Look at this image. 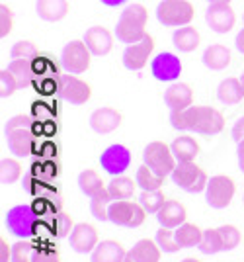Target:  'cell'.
Masks as SVG:
<instances>
[{
	"label": "cell",
	"mask_w": 244,
	"mask_h": 262,
	"mask_svg": "<svg viewBox=\"0 0 244 262\" xmlns=\"http://www.w3.org/2000/svg\"><path fill=\"white\" fill-rule=\"evenodd\" d=\"M59 94L70 106H82L92 98V86L77 75H65L59 80Z\"/></svg>",
	"instance_id": "obj_12"
},
{
	"label": "cell",
	"mask_w": 244,
	"mask_h": 262,
	"mask_svg": "<svg viewBox=\"0 0 244 262\" xmlns=\"http://www.w3.org/2000/svg\"><path fill=\"white\" fill-rule=\"evenodd\" d=\"M207 2L211 4V2H233V0H207Z\"/></svg>",
	"instance_id": "obj_51"
},
{
	"label": "cell",
	"mask_w": 244,
	"mask_h": 262,
	"mask_svg": "<svg viewBox=\"0 0 244 262\" xmlns=\"http://www.w3.org/2000/svg\"><path fill=\"white\" fill-rule=\"evenodd\" d=\"M186 217H188V209L178 200H166V204L156 213L158 225L160 227H168V229L180 227L182 223H186Z\"/></svg>",
	"instance_id": "obj_20"
},
{
	"label": "cell",
	"mask_w": 244,
	"mask_h": 262,
	"mask_svg": "<svg viewBox=\"0 0 244 262\" xmlns=\"http://www.w3.org/2000/svg\"><path fill=\"white\" fill-rule=\"evenodd\" d=\"M125 254L127 251L119 241L106 239L98 243V247L90 252V262H123Z\"/></svg>",
	"instance_id": "obj_23"
},
{
	"label": "cell",
	"mask_w": 244,
	"mask_h": 262,
	"mask_svg": "<svg viewBox=\"0 0 244 262\" xmlns=\"http://www.w3.org/2000/svg\"><path fill=\"white\" fill-rule=\"evenodd\" d=\"M8 71L18 78L20 88L28 86L35 78V59H12L8 63Z\"/></svg>",
	"instance_id": "obj_29"
},
{
	"label": "cell",
	"mask_w": 244,
	"mask_h": 262,
	"mask_svg": "<svg viewBox=\"0 0 244 262\" xmlns=\"http://www.w3.org/2000/svg\"><path fill=\"white\" fill-rule=\"evenodd\" d=\"M22 176V164L18 159H2L0 161V180L4 186L18 182Z\"/></svg>",
	"instance_id": "obj_35"
},
{
	"label": "cell",
	"mask_w": 244,
	"mask_h": 262,
	"mask_svg": "<svg viewBox=\"0 0 244 262\" xmlns=\"http://www.w3.org/2000/svg\"><path fill=\"white\" fill-rule=\"evenodd\" d=\"M100 2L108 8H117V6H123L127 0H100Z\"/></svg>",
	"instance_id": "obj_49"
},
{
	"label": "cell",
	"mask_w": 244,
	"mask_h": 262,
	"mask_svg": "<svg viewBox=\"0 0 244 262\" xmlns=\"http://www.w3.org/2000/svg\"><path fill=\"white\" fill-rule=\"evenodd\" d=\"M32 262H61V256L53 249H37Z\"/></svg>",
	"instance_id": "obj_44"
},
{
	"label": "cell",
	"mask_w": 244,
	"mask_h": 262,
	"mask_svg": "<svg viewBox=\"0 0 244 262\" xmlns=\"http://www.w3.org/2000/svg\"><path fill=\"white\" fill-rule=\"evenodd\" d=\"M160 254H162V249L158 247L156 241L141 239L127 251L123 262H160Z\"/></svg>",
	"instance_id": "obj_21"
},
{
	"label": "cell",
	"mask_w": 244,
	"mask_h": 262,
	"mask_svg": "<svg viewBox=\"0 0 244 262\" xmlns=\"http://www.w3.org/2000/svg\"><path fill=\"white\" fill-rule=\"evenodd\" d=\"M131 151L121 145V143H113L108 149H104L100 155V166L111 176H121L125 170L131 166Z\"/></svg>",
	"instance_id": "obj_11"
},
{
	"label": "cell",
	"mask_w": 244,
	"mask_h": 262,
	"mask_svg": "<svg viewBox=\"0 0 244 262\" xmlns=\"http://www.w3.org/2000/svg\"><path fill=\"white\" fill-rule=\"evenodd\" d=\"M135 188H137V180L125 174L113 176L111 182L108 184V190L113 200H131L135 196Z\"/></svg>",
	"instance_id": "obj_30"
},
{
	"label": "cell",
	"mask_w": 244,
	"mask_h": 262,
	"mask_svg": "<svg viewBox=\"0 0 244 262\" xmlns=\"http://www.w3.org/2000/svg\"><path fill=\"white\" fill-rule=\"evenodd\" d=\"M35 12L43 22H61L70 12V2L68 0H37Z\"/></svg>",
	"instance_id": "obj_22"
},
{
	"label": "cell",
	"mask_w": 244,
	"mask_h": 262,
	"mask_svg": "<svg viewBox=\"0 0 244 262\" xmlns=\"http://www.w3.org/2000/svg\"><path fill=\"white\" fill-rule=\"evenodd\" d=\"M203 254H217V252L225 251L223 249V241L221 235H219V229H203V237H201V243L198 247Z\"/></svg>",
	"instance_id": "obj_36"
},
{
	"label": "cell",
	"mask_w": 244,
	"mask_h": 262,
	"mask_svg": "<svg viewBox=\"0 0 244 262\" xmlns=\"http://www.w3.org/2000/svg\"><path fill=\"white\" fill-rule=\"evenodd\" d=\"M75 221H72V215H68L67 211H59L55 215V237L57 239H63V237H68L72 229H75Z\"/></svg>",
	"instance_id": "obj_41"
},
{
	"label": "cell",
	"mask_w": 244,
	"mask_h": 262,
	"mask_svg": "<svg viewBox=\"0 0 244 262\" xmlns=\"http://www.w3.org/2000/svg\"><path fill=\"white\" fill-rule=\"evenodd\" d=\"M90 127L100 133V135H106V133H113L115 129H119L123 123V114L119 110L111 108V106H104V108L94 110L90 114Z\"/></svg>",
	"instance_id": "obj_16"
},
{
	"label": "cell",
	"mask_w": 244,
	"mask_h": 262,
	"mask_svg": "<svg viewBox=\"0 0 244 262\" xmlns=\"http://www.w3.org/2000/svg\"><path fill=\"white\" fill-rule=\"evenodd\" d=\"M14 28V16H12V8L6 4H0V37H8Z\"/></svg>",
	"instance_id": "obj_43"
},
{
	"label": "cell",
	"mask_w": 244,
	"mask_h": 262,
	"mask_svg": "<svg viewBox=\"0 0 244 262\" xmlns=\"http://www.w3.org/2000/svg\"><path fill=\"white\" fill-rule=\"evenodd\" d=\"M170 147H172V153H174L178 163H193L196 157L201 153L200 143L191 135H180L170 143Z\"/></svg>",
	"instance_id": "obj_25"
},
{
	"label": "cell",
	"mask_w": 244,
	"mask_h": 262,
	"mask_svg": "<svg viewBox=\"0 0 244 262\" xmlns=\"http://www.w3.org/2000/svg\"><path fill=\"white\" fill-rule=\"evenodd\" d=\"M135 180H137V186H139L141 190H160L162 184H164V176L156 174L155 170L149 168L144 163H143V166L137 168Z\"/></svg>",
	"instance_id": "obj_33"
},
{
	"label": "cell",
	"mask_w": 244,
	"mask_h": 262,
	"mask_svg": "<svg viewBox=\"0 0 244 262\" xmlns=\"http://www.w3.org/2000/svg\"><path fill=\"white\" fill-rule=\"evenodd\" d=\"M151 73L160 82H176L182 75V61L178 55L162 51L151 61Z\"/></svg>",
	"instance_id": "obj_15"
},
{
	"label": "cell",
	"mask_w": 244,
	"mask_h": 262,
	"mask_svg": "<svg viewBox=\"0 0 244 262\" xmlns=\"http://www.w3.org/2000/svg\"><path fill=\"white\" fill-rule=\"evenodd\" d=\"M147 219V211L133 200H113L110 206V221L117 227H141Z\"/></svg>",
	"instance_id": "obj_8"
},
{
	"label": "cell",
	"mask_w": 244,
	"mask_h": 262,
	"mask_svg": "<svg viewBox=\"0 0 244 262\" xmlns=\"http://www.w3.org/2000/svg\"><path fill=\"white\" fill-rule=\"evenodd\" d=\"M242 22H244V16H242Z\"/></svg>",
	"instance_id": "obj_53"
},
{
	"label": "cell",
	"mask_w": 244,
	"mask_h": 262,
	"mask_svg": "<svg viewBox=\"0 0 244 262\" xmlns=\"http://www.w3.org/2000/svg\"><path fill=\"white\" fill-rule=\"evenodd\" d=\"M111 202H113V198H111L110 190L106 186L102 192H98L94 198H90V211H92V215L96 219H100V221H110Z\"/></svg>",
	"instance_id": "obj_32"
},
{
	"label": "cell",
	"mask_w": 244,
	"mask_h": 262,
	"mask_svg": "<svg viewBox=\"0 0 244 262\" xmlns=\"http://www.w3.org/2000/svg\"><path fill=\"white\" fill-rule=\"evenodd\" d=\"M0 262H12V245L6 239H0Z\"/></svg>",
	"instance_id": "obj_46"
},
{
	"label": "cell",
	"mask_w": 244,
	"mask_h": 262,
	"mask_svg": "<svg viewBox=\"0 0 244 262\" xmlns=\"http://www.w3.org/2000/svg\"><path fill=\"white\" fill-rule=\"evenodd\" d=\"M205 22L215 33L231 32L236 24V14H234L231 2H211L205 12Z\"/></svg>",
	"instance_id": "obj_14"
},
{
	"label": "cell",
	"mask_w": 244,
	"mask_h": 262,
	"mask_svg": "<svg viewBox=\"0 0 244 262\" xmlns=\"http://www.w3.org/2000/svg\"><path fill=\"white\" fill-rule=\"evenodd\" d=\"M39 55V49L34 41L30 39H22V41H16L10 49V57L12 59H37Z\"/></svg>",
	"instance_id": "obj_39"
},
{
	"label": "cell",
	"mask_w": 244,
	"mask_h": 262,
	"mask_svg": "<svg viewBox=\"0 0 244 262\" xmlns=\"http://www.w3.org/2000/svg\"><path fill=\"white\" fill-rule=\"evenodd\" d=\"M231 135H233V139L236 143H240L244 139V116L234 121L233 129H231Z\"/></svg>",
	"instance_id": "obj_45"
},
{
	"label": "cell",
	"mask_w": 244,
	"mask_h": 262,
	"mask_svg": "<svg viewBox=\"0 0 244 262\" xmlns=\"http://www.w3.org/2000/svg\"><path fill=\"white\" fill-rule=\"evenodd\" d=\"M78 188H80V192H82L84 196L94 198L98 192H102V190L106 188V184H104L102 176L98 174L96 170L86 168V170H82V172L78 174Z\"/></svg>",
	"instance_id": "obj_31"
},
{
	"label": "cell",
	"mask_w": 244,
	"mask_h": 262,
	"mask_svg": "<svg viewBox=\"0 0 244 262\" xmlns=\"http://www.w3.org/2000/svg\"><path fill=\"white\" fill-rule=\"evenodd\" d=\"M170 123L178 131H193L198 135L211 137L225 129V116L211 106H189L170 112Z\"/></svg>",
	"instance_id": "obj_1"
},
{
	"label": "cell",
	"mask_w": 244,
	"mask_h": 262,
	"mask_svg": "<svg viewBox=\"0 0 244 262\" xmlns=\"http://www.w3.org/2000/svg\"><path fill=\"white\" fill-rule=\"evenodd\" d=\"M231 59H233L231 49L223 43L209 45V47L203 51V57H201L203 65L207 67L209 71H225L227 67L231 65Z\"/></svg>",
	"instance_id": "obj_24"
},
{
	"label": "cell",
	"mask_w": 244,
	"mask_h": 262,
	"mask_svg": "<svg viewBox=\"0 0 244 262\" xmlns=\"http://www.w3.org/2000/svg\"><path fill=\"white\" fill-rule=\"evenodd\" d=\"M139 204L144 208L147 213H158L160 208L166 204V198L162 190H143L141 196H139Z\"/></svg>",
	"instance_id": "obj_34"
},
{
	"label": "cell",
	"mask_w": 244,
	"mask_h": 262,
	"mask_svg": "<svg viewBox=\"0 0 244 262\" xmlns=\"http://www.w3.org/2000/svg\"><path fill=\"white\" fill-rule=\"evenodd\" d=\"M143 163L149 168H153L156 174L166 178L176 168L178 161L170 145H166L164 141H153L143 149Z\"/></svg>",
	"instance_id": "obj_7"
},
{
	"label": "cell",
	"mask_w": 244,
	"mask_h": 262,
	"mask_svg": "<svg viewBox=\"0 0 244 262\" xmlns=\"http://www.w3.org/2000/svg\"><path fill=\"white\" fill-rule=\"evenodd\" d=\"M92 57L94 55L88 49L84 39H72L63 47L61 63H63V69L68 75H82L92 65Z\"/></svg>",
	"instance_id": "obj_9"
},
{
	"label": "cell",
	"mask_w": 244,
	"mask_h": 262,
	"mask_svg": "<svg viewBox=\"0 0 244 262\" xmlns=\"http://www.w3.org/2000/svg\"><path fill=\"white\" fill-rule=\"evenodd\" d=\"M18 88H20L18 78L14 77L8 69H2L0 71V96L2 98H8L12 94H16Z\"/></svg>",
	"instance_id": "obj_42"
},
{
	"label": "cell",
	"mask_w": 244,
	"mask_h": 262,
	"mask_svg": "<svg viewBox=\"0 0 244 262\" xmlns=\"http://www.w3.org/2000/svg\"><path fill=\"white\" fill-rule=\"evenodd\" d=\"M236 192L234 180L227 174H215L209 178V184L205 188V202L213 209H225L231 206Z\"/></svg>",
	"instance_id": "obj_10"
},
{
	"label": "cell",
	"mask_w": 244,
	"mask_h": 262,
	"mask_svg": "<svg viewBox=\"0 0 244 262\" xmlns=\"http://www.w3.org/2000/svg\"><path fill=\"white\" fill-rule=\"evenodd\" d=\"M203 229H200L196 223H182L180 227L174 229V239L180 245V249H191V247H200Z\"/></svg>",
	"instance_id": "obj_28"
},
{
	"label": "cell",
	"mask_w": 244,
	"mask_h": 262,
	"mask_svg": "<svg viewBox=\"0 0 244 262\" xmlns=\"http://www.w3.org/2000/svg\"><path fill=\"white\" fill-rule=\"evenodd\" d=\"M180 262H201V260L193 258V256H188V258H184V260H180Z\"/></svg>",
	"instance_id": "obj_50"
},
{
	"label": "cell",
	"mask_w": 244,
	"mask_h": 262,
	"mask_svg": "<svg viewBox=\"0 0 244 262\" xmlns=\"http://www.w3.org/2000/svg\"><path fill=\"white\" fill-rule=\"evenodd\" d=\"M4 225H6V229L10 231L14 237H18V239H30V237H34L35 233L37 213L28 204L14 206V208H10L6 211Z\"/></svg>",
	"instance_id": "obj_6"
},
{
	"label": "cell",
	"mask_w": 244,
	"mask_h": 262,
	"mask_svg": "<svg viewBox=\"0 0 244 262\" xmlns=\"http://www.w3.org/2000/svg\"><path fill=\"white\" fill-rule=\"evenodd\" d=\"M68 241H70L72 251L86 254V252H92L98 247L100 237H98V229L92 223H77L72 233L68 235Z\"/></svg>",
	"instance_id": "obj_17"
},
{
	"label": "cell",
	"mask_w": 244,
	"mask_h": 262,
	"mask_svg": "<svg viewBox=\"0 0 244 262\" xmlns=\"http://www.w3.org/2000/svg\"><path fill=\"white\" fill-rule=\"evenodd\" d=\"M172 182L182 188L188 194H198V192H205V188L209 184V176L207 172L193 163H178L176 168L172 170Z\"/></svg>",
	"instance_id": "obj_5"
},
{
	"label": "cell",
	"mask_w": 244,
	"mask_h": 262,
	"mask_svg": "<svg viewBox=\"0 0 244 262\" xmlns=\"http://www.w3.org/2000/svg\"><path fill=\"white\" fill-rule=\"evenodd\" d=\"M242 202H244V196H242Z\"/></svg>",
	"instance_id": "obj_54"
},
{
	"label": "cell",
	"mask_w": 244,
	"mask_h": 262,
	"mask_svg": "<svg viewBox=\"0 0 244 262\" xmlns=\"http://www.w3.org/2000/svg\"><path fill=\"white\" fill-rule=\"evenodd\" d=\"M34 121L30 116H14L6 121L4 125V137L8 143V149L10 153H14L16 157H28L34 149V131H32Z\"/></svg>",
	"instance_id": "obj_3"
},
{
	"label": "cell",
	"mask_w": 244,
	"mask_h": 262,
	"mask_svg": "<svg viewBox=\"0 0 244 262\" xmlns=\"http://www.w3.org/2000/svg\"><path fill=\"white\" fill-rule=\"evenodd\" d=\"M39 247L28 239H20L16 245H12V262H32Z\"/></svg>",
	"instance_id": "obj_37"
},
{
	"label": "cell",
	"mask_w": 244,
	"mask_h": 262,
	"mask_svg": "<svg viewBox=\"0 0 244 262\" xmlns=\"http://www.w3.org/2000/svg\"><path fill=\"white\" fill-rule=\"evenodd\" d=\"M153 51H155V37L147 33L141 41L125 47L121 59L123 67L127 71H143L144 67H147V63H149Z\"/></svg>",
	"instance_id": "obj_13"
},
{
	"label": "cell",
	"mask_w": 244,
	"mask_h": 262,
	"mask_svg": "<svg viewBox=\"0 0 244 262\" xmlns=\"http://www.w3.org/2000/svg\"><path fill=\"white\" fill-rule=\"evenodd\" d=\"M147 22H149V10L143 4H129L119 14V20L115 24V37L121 43H137L147 35Z\"/></svg>",
	"instance_id": "obj_2"
},
{
	"label": "cell",
	"mask_w": 244,
	"mask_h": 262,
	"mask_svg": "<svg viewBox=\"0 0 244 262\" xmlns=\"http://www.w3.org/2000/svg\"><path fill=\"white\" fill-rule=\"evenodd\" d=\"M84 41L94 57H106L113 49V33L104 26H92L84 33Z\"/></svg>",
	"instance_id": "obj_18"
},
{
	"label": "cell",
	"mask_w": 244,
	"mask_h": 262,
	"mask_svg": "<svg viewBox=\"0 0 244 262\" xmlns=\"http://www.w3.org/2000/svg\"><path fill=\"white\" fill-rule=\"evenodd\" d=\"M234 45H236V49L240 51V53L244 55V28L240 30V32L236 33V39H234Z\"/></svg>",
	"instance_id": "obj_48"
},
{
	"label": "cell",
	"mask_w": 244,
	"mask_h": 262,
	"mask_svg": "<svg viewBox=\"0 0 244 262\" xmlns=\"http://www.w3.org/2000/svg\"><path fill=\"white\" fill-rule=\"evenodd\" d=\"M196 18V8L189 0H162L156 6V20L164 28L189 26Z\"/></svg>",
	"instance_id": "obj_4"
},
{
	"label": "cell",
	"mask_w": 244,
	"mask_h": 262,
	"mask_svg": "<svg viewBox=\"0 0 244 262\" xmlns=\"http://www.w3.org/2000/svg\"><path fill=\"white\" fill-rule=\"evenodd\" d=\"M155 241L158 243V247L162 249V252H178L180 251V245L174 239V229H168V227H160L156 231Z\"/></svg>",
	"instance_id": "obj_40"
},
{
	"label": "cell",
	"mask_w": 244,
	"mask_h": 262,
	"mask_svg": "<svg viewBox=\"0 0 244 262\" xmlns=\"http://www.w3.org/2000/svg\"><path fill=\"white\" fill-rule=\"evenodd\" d=\"M240 82H242V86H244V75H242V77H240Z\"/></svg>",
	"instance_id": "obj_52"
},
{
	"label": "cell",
	"mask_w": 244,
	"mask_h": 262,
	"mask_svg": "<svg viewBox=\"0 0 244 262\" xmlns=\"http://www.w3.org/2000/svg\"><path fill=\"white\" fill-rule=\"evenodd\" d=\"M217 98L225 106H234L244 98V86L240 78L229 77L221 80V84L217 86Z\"/></svg>",
	"instance_id": "obj_27"
},
{
	"label": "cell",
	"mask_w": 244,
	"mask_h": 262,
	"mask_svg": "<svg viewBox=\"0 0 244 262\" xmlns=\"http://www.w3.org/2000/svg\"><path fill=\"white\" fill-rule=\"evenodd\" d=\"M236 159H238V168L244 172V139L240 143H236Z\"/></svg>",
	"instance_id": "obj_47"
},
{
	"label": "cell",
	"mask_w": 244,
	"mask_h": 262,
	"mask_svg": "<svg viewBox=\"0 0 244 262\" xmlns=\"http://www.w3.org/2000/svg\"><path fill=\"white\" fill-rule=\"evenodd\" d=\"M217 229H219V235H221L223 249H225V251H233V249H236V247L240 245L242 233H240V229H238L236 225H221V227H217Z\"/></svg>",
	"instance_id": "obj_38"
},
{
	"label": "cell",
	"mask_w": 244,
	"mask_h": 262,
	"mask_svg": "<svg viewBox=\"0 0 244 262\" xmlns=\"http://www.w3.org/2000/svg\"><path fill=\"white\" fill-rule=\"evenodd\" d=\"M172 43L180 53H191L196 51L201 43V33L189 24V26H182L176 28V32L172 35Z\"/></svg>",
	"instance_id": "obj_26"
},
{
	"label": "cell",
	"mask_w": 244,
	"mask_h": 262,
	"mask_svg": "<svg viewBox=\"0 0 244 262\" xmlns=\"http://www.w3.org/2000/svg\"><path fill=\"white\" fill-rule=\"evenodd\" d=\"M164 102L170 108V112H178V110H186L193 106V88L188 82H172L168 90L164 92Z\"/></svg>",
	"instance_id": "obj_19"
}]
</instances>
